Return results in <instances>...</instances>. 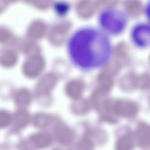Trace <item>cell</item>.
Here are the masks:
<instances>
[{"label": "cell", "mask_w": 150, "mask_h": 150, "mask_svg": "<svg viewBox=\"0 0 150 150\" xmlns=\"http://www.w3.org/2000/svg\"><path fill=\"white\" fill-rule=\"evenodd\" d=\"M92 143L87 139L82 140L79 144L78 148L80 150L90 149L93 147Z\"/></svg>", "instance_id": "cell-21"}, {"label": "cell", "mask_w": 150, "mask_h": 150, "mask_svg": "<svg viewBox=\"0 0 150 150\" xmlns=\"http://www.w3.org/2000/svg\"><path fill=\"white\" fill-rule=\"evenodd\" d=\"M54 10L58 16L62 17L66 16L70 9L69 4L63 1H57L53 5Z\"/></svg>", "instance_id": "cell-15"}, {"label": "cell", "mask_w": 150, "mask_h": 150, "mask_svg": "<svg viewBox=\"0 0 150 150\" xmlns=\"http://www.w3.org/2000/svg\"><path fill=\"white\" fill-rule=\"evenodd\" d=\"M125 13L114 8L102 11L98 18L101 27L107 32L113 34H119L125 29L127 23Z\"/></svg>", "instance_id": "cell-2"}, {"label": "cell", "mask_w": 150, "mask_h": 150, "mask_svg": "<svg viewBox=\"0 0 150 150\" xmlns=\"http://www.w3.org/2000/svg\"><path fill=\"white\" fill-rule=\"evenodd\" d=\"M17 60V56L14 51L9 50L5 52L1 57L0 63L3 67L9 68L14 66Z\"/></svg>", "instance_id": "cell-14"}, {"label": "cell", "mask_w": 150, "mask_h": 150, "mask_svg": "<svg viewBox=\"0 0 150 150\" xmlns=\"http://www.w3.org/2000/svg\"><path fill=\"white\" fill-rule=\"evenodd\" d=\"M73 105L72 108L74 111L76 113H81L83 112L84 110L86 108V105L83 103V104L79 103L77 102Z\"/></svg>", "instance_id": "cell-23"}, {"label": "cell", "mask_w": 150, "mask_h": 150, "mask_svg": "<svg viewBox=\"0 0 150 150\" xmlns=\"http://www.w3.org/2000/svg\"><path fill=\"white\" fill-rule=\"evenodd\" d=\"M1 7H0V11H1Z\"/></svg>", "instance_id": "cell-24"}, {"label": "cell", "mask_w": 150, "mask_h": 150, "mask_svg": "<svg viewBox=\"0 0 150 150\" xmlns=\"http://www.w3.org/2000/svg\"><path fill=\"white\" fill-rule=\"evenodd\" d=\"M137 138L140 145L143 148L149 146L150 130L148 125L143 123L140 124L136 132Z\"/></svg>", "instance_id": "cell-11"}, {"label": "cell", "mask_w": 150, "mask_h": 150, "mask_svg": "<svg viewBox=\"0 0 150 150\" xmlns=\"http://www.w3.org/2000/svg\"><path fill=\"white\" fill-rule=\"evenodd\" d=\"M11 117L7 112L0 111V128L7 126L10 122Z\"/></svg>", "instance_id": "cell-20"}, {"label": "cell", "mask_w": 150, "mask_h": 150, "mask_svg": "<svg viewBox=\"0 0 150 150\" xmlns=\"http://www.w3.org/2000/svg\"><path fill=\"white\" fill-rule=\"evenodd\" d=\"M97 10H102L114 8L117 4L118 0H96Z\"/></svg>", "instance_id": "cell-19"}, {"label": "cell", "mask_w": 150, "mask_h": 150, "mask_svg": "<svg viewBox=\"0 0 150 150\" xmlns=\"http://www.w3.org/2000/svg\"><path fill=\"white\" fill-rule=\"evenodd\" d=\"M31 99V96L29 92L25 89L20 90L16 96V101L19 105H26L30 102Z\"/></svg>", "instance_id": "cell-17"}, {"label": "cell", "mask_w": 150, "mask_h": 150, "mask_svg": "<svg viewBox=\"0 0 150 150\" xmlns=\"http://www.w3.org/2000/svg\"><path fill=\"white\" fill-rule=\"evenodd\" d=\"M83 90L82 83L79 80H74L69 82L65 88V92L69 98L78 99L81 95Z\"/></svg>", "instance_id": "cell-10"}, {"label": "cell", "mask_w": 150, "mask_h": 150, "mask_svg": "<svg viewBox=\"0 0 150 150\" xmlns=\"http://www.w3.org/2000/svg\"><path fill=\"white\" fill-rule=\"evenodd\" d=\"M44 66L45 62L43 58L39 55H34L31 56L25 62L23 71L26 77L34 78L40 74Z\"/></svg>", "instance_id": "cell-5"}, {"label": "cell", "mask_w": 150, "mask_h": 150, "mask_svg": "<svg viewBox=\"0 0 150 150\" xmlns=\"http://www.w3.org/2000/svg\"><path fill=\"white\" fill-rule=\"evenodd\" d=\"M133 136L132 134L130 132L122 136L117 142L116 148L117 149L128 150L132 148L134 143Z\"/></svg>", "instance_id": "cell-13"}, {"label": "cell", "mask_w": 150, "mask_h": 150, "mask_svg": "<svg viewBox=\"0 0 150 150\" xmlns=\"http://www.w3.org/2000/svg\"><path fill=\"white\" fill-rule=\"evenodd\" d=\"M71 38L68 47L69 55L79 67L94 69L103 65L108 59L111 52L110 42L100 31L83 27L77 30Z\"/></svg>", "instance_id": "cell-1"}, {"label": "cell", "mask_w": 150, "mask_h": 150, "mask_svg": "<svg viewBox=\"0 0 150 150\" xmlns=\"http://www.w3.org/2000/svg\"><path fill=\"white\" fill-rule=\"evenodd\" d=\"M56 81L53 75L49 74L45 76L38 84L36 90L37 95L39 96L49 94L54 86Z\"/></svg>", "instance_id": "cell-8"}, {"label": "cell", "mask_w": 150, "mask_h": 150, "mask_svg": "<svg viewBox=\"0 0 150 150\" xmlns=\"http://www.w3.org/2000/svg\"><path fill=\"white\" fill-rule=\"evenodd\" d=\"M50 118L48 115L44 113H39L36 115L33 119L35 126L39 128H43L49 124Z\"/></svg>", "instance_id": "cell-18"}, {"label": "cell", "mask_w": 150, "mask_h": 150, "mask_svg": "<svg viewBox=\"0 0 150 150\" xmlns=\"http://www.w3.org/2000/svg\"><path fill=\"white\" fill-rule=\"evenodd\" d=\"M15 120L16 125L18 127H22L26 126L29 123L30 116L27 112L21 110L16 114Z\"/></svg>", "instance_id": "cell-16"}, {"label": "cell", "mask_w": 150, "mask_h": 150, "mask_svg": "<svg viewBox=\"0 0 150 150\" xmlns=\"http://www.w3.org/2000/svg\"><path fill=\"white\" fill-rule=\"evenodd\" d=\"M9 33L6 30L0 28V42L7 41L10 38Z\"/></svg>", "instance_id": "cell-22"}, {"label": "cell", "mask_w": 150, "mask_h": 150, "mask_svg": "<svg viewBox=\"0 0 150 150\" xmlns=\"http://www.w3.org/2000/svg\"><path fill=\"white\" fill-rule=\"evenodd\" d=\"M118 72V69L115 66L111 64H108L98 76L99 85L97 90L105 94L109 92Z\"/></svg>", "instance_id": "cell-4"}, {"label": "cell", "mask_w": 150, "mask_h": 150, "mask_svg": "<svg viewBox=\"0 0 150 150\" xmlns=\"http://www.w3.org/2000/svg\"><path fill=\"white\" fill-rule=\"evenodd\" d=\"M150 27L146 23L136 25L132 32V37L134 43L142 47H146L150 43Z\"/></svg>", "instance_id": "cell-6"}, {"label": "cell", "mask_w": 150, "mask_h": 150, "mask_svg": "<svg viewBox=\"0 0 150 150\" xmlns=\"http://www.w3.org/2000/svg\"><path fill=\"white\" fill-rule=\"evenodd\" d=\"M55 135L58 142L64 145L70 144L74 138L73 133L71 129L63 123L59 124L56 126Z\"/></svg>", "instance_id": "cell-7"}, {"label": "cell", "mask_w": 150, "mask_h": 150, "mask_svg": "<svg viewBox=\"0 0 150 150\" xmlns=\"http://www.w3.org/2000/svg\"><path fill=\"white\" fill-rule=\"evenodd\" d=\"M31 138L34 144L40 148L48 146L52 142L51 136L46 133H41L34 134L32 136Z\"/></svg>", "instance_id": "cell-12"}, {"label": "cell", "mask_w": 150, "mask_h": 150, "mask_svg": "<svg viewBox=\"0 0 150 150\" xmlns=\"http://www.w3.org/2000/svg\"><path fill=\"white\" fill-rule=\"evenodd\" d=\"M138 107L134 102L125 99H119L112 103L110 105V113L121 117H129L135 115L137 112Z\"/></svg>", "instance_id": "cell-3"}, {"label": "cell", "mask_w": 150, "mask_h": 150, "mask_svg": "<svg viewBox=\"0 0 150 150\" xmlns=\"http://www.w3.org/2000/svg\"><path fill=\"white\" fill-rule=\"evenodd\" d=\"M123 5L127 16L133 18L139 16L143 11V5L141 0H124Z\"/></svg>", "instance_id": "cell-9"}]
</instances>
